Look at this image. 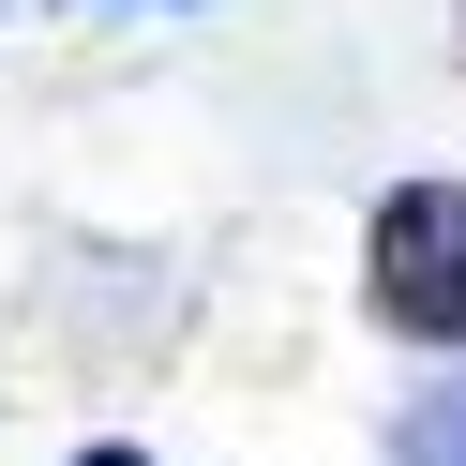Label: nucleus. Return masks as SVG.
<instances>
[{
	"mask_svg": "<svg viewBox=\"0 0 466 466\" xmlns=\"http://www.w3.org/2000/svg\"><path fill=\"white\" fill-rule=\"evenodd\" d=\"M361 286H376V331H406V346H466V196H451V181L376 196V256H361Z\"/></svg>",
	"mask_w": 466,
	"mask_h": 466,
	"instance_id": "obj_1",
	"label": "nucleus"
},
{
	"mask_svg": "<svg viewBox=\"0 0 466 466\" xmlns=\"http://www.w3.org/2000/svg\"><path fill=\"white\" fill-rule=\"evenodd\" d=\"M391 451H406V466H466V361H451V376H436V391L391 421Z\"/></svg>",
	"mask_w": 466,
	"mask_h": 466,
	"instance_id": "obj_2",
	"label": "nucleus"
}]
</instances>
